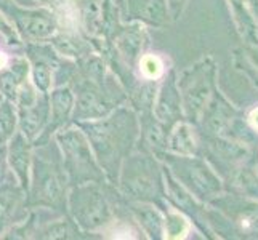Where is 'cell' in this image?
<instances>
[{"mask_svg":"<svg viewBox=\"0 0 258 240\" xmlns=\"http://www.w3.org/2000/svg\"><path fill=\"white\" fill-rule=\"evenodd\" d=\"M141 72L148 78H156L162 74V63L156 56H145L141 61Z\"/></svg>","mask_w":258,"mask_h":240,"instance_id":"6da1fadb","label":"cell"},{"mask_svg":"<svg viewBox=\"0 0 258 240\" xmlns=\"http://www.w3.org/2000/svg\"><path fill=\"white\" fill-rule=\"evenodd\" d=\"M250 123L253 128L258 130V108L255 111H252V114H250Z\"/></svg>","mask_w":258,"mask_h":240,"instance_id":"7a4b0ae2","label":"cell"}]
</instances>
